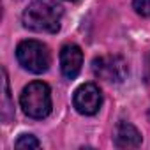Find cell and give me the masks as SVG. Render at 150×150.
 Here are the masks:
<instances>
[{
	"label": "cell",
	"instance_id": "obj_5",
	"mask_svg": "<svg viewBox=\"0 0 150 150\" xmlns=\"http://www.w3.org/2000/svg\"><path fill=\"white\" fill-rule=\"evenodd\" d=\"M72 104L80 115H96L103 104V92L96 83H83L74 92Z\"/></svg>",
	"mask_w": 150,
	"mask_h": 150
},
{
	"label": "cell",
	"instance_id": "obj_10",
	"mask_svg": "<svg viewBox=\"0 0 150 150\" xmlns=\"http://www.w3.org/2000/svg\"><path fill=\"white\" fill-rule=\"evenodd\" d=\"M132 9L139 16L150 18V0H132Z\"/></svg>",
	"mask_w": 150,
	"mask_h": 150
},
{
	"label": "cell",
	"instance_id": "obj_2",
	"mask_svg": "<svg viewBox=\"0 0 150 150\" xmlns=\"http://www.w3.org/2000/svg\"><path fill=\"white\" fill-rule=\"evenodd\" d=\"M21 110L27 117L42 120L51 113L53 103H51V88L44 81H32L28 83L20 96Z\"/></svg>",
	"mask_w": 150,
	"mask_h": 150
},
{
	"label": "cell",
	"instance_id": "obj_9",
	"mask_svg": "<svg viewBox=\"0 0 150 150\" xmlns=\"http://www.w3.org/2000/svg\"><path fill=\"white\" fill-rule=\"evenodd\" d=\"M16 148H39L41 143L34 134H21L16 141H14Z\"/></svg>",
	"mask_w": 150,
	"mask_h": 150
},
{
	"label": "cell",
	"instance_id": "obj_1",
	"mask_svg": "<svg viewBox=\"0 0 150 150\" xmlns=\"http://www.w3.org/2000/svg\"><path fill=\"white\" fill-rule=\"evenodd\" d=\"M64 18V7L55 0H34L23 11V27L32 32L57 34Z\"/></svg>",
	"mask_w": 150,
	"mask_h": 150
},
{
	"label": "cell",
	"instance_id": "obj_7",
	"mask_svg": "<svg viewBox=\"0 0 150 150\" xmlns=\"http://www.w3.org/2000/svg\"><path fill=\"white\" fill-rule=\"evenodd\" d=\"M143 138L141 132L125 120H120L113 131V145L117 148H138L141 145Z\"/></svg>",
	"mask_w": 150,
	"mask_h": 150
},
{
	"label": "cell",
	"instance_id": "obj_4",
	"mask_svg": "<svg viewBox=\"0 0 150 150\" xmlns=\"http://www.w3.org/2000/svg\"><path fill=\"white\" fill-rule=\"evenodd\" d=\"M92 72L108 83H122L129 74V65L122 55H101L92 60Z\"/></svg>",
	"mask_w": 150,
	"mask_h": 150
},
{
	"label": "cell",
	"instance_id": "obj_12",
	"mask_svg": "<svg viewBox=\"0 0 150 150\" xmlns=\"http://www.w3.org/2000/svg\"><path fill=\"white\" fill-rule=\"evenodd\" d=\"M69 2H74V0H69Z\"/></svg>",
	"mask_w": 150,
	"mask_h": 150
},
{
	"label": "cell",
	"instance_id": "obj_8",
	"mask_svg": "<svg viewBox=\"0 0 150 150\" xmlns=\"http://www.w3.org/2000/svg\"><path fill=\"white\" fill-rule=\"evenodd\" d=\"M0 117H2L4 124H9L14 118V104L11 97L9 78H7V71L4 67H2V110H0Z\"/></svg>",
	"mask_w": 150,
	"mask_h": 150
},
{
	"label": "cell",
	"instance_id": "obj_6",
	"mask_svg": "<svg viewBox=\"0 0 150 150\" xmlns=\"http://www.w3.org/2000/svg\"><path fill=\"white\" fill-rule=\"evenodd\" d=\"M83 65V51L78 44H65L60 50V71L67 80H74Z\"/></svg>",
	"mask_w": 150,
	"mask_h": 150
},
{
	"label": "cell",
	"instance_id": "obj_11",
	"mask_svg": "<svg viewBox=\"0 0 150 150\" xmlns=\"http://www.w3.org/2000/svg\"><path fill=\"white\" fill-rule=\"evenodd\" d=\"M148 118H150V111H148Z\"/></svg>",
	"mask_w": 150,
	"mask_h": 150
},
{
	"label": "cell",
	"instance_id": "obj_3",
	"mask_svg": "<svg viewBox=\"0 0 150 150\" xmlns=\"http://www.w3.org/2000/svg\"><path fill=\"white\" fill-rule=\"evenodd\" d=\"M16 58L20 65L34 74H42L51 65V53L48 46L35 39H25L16 46Z\"/></svg>",
	"mask_w": 150,
	"mask_h": 150
}]
</instances>
